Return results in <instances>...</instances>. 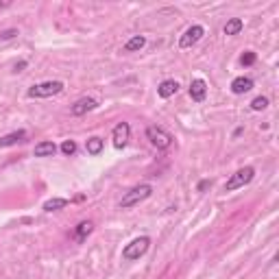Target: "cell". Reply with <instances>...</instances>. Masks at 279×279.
Segmentation results:
<instances>
[{
  "label": "cell",
  "instance_id": "1",
  "mask_svg": "<svg viewBox=\"0 0 279 279\" xmlns=\"http://www.w3.org/2000/svg\"><path fill=\"white\" fill-rule=\"evenodd\" d=\"M151 194H153V186H148V183H140V186L131 187V190L126 192L124 196H122V201H120V207H122V209L135 207V205H140V203H142V201H146Z\"/></svg>",
  "mask_w": 279,
  "mask_h": 279
},
{
  "label": "cell",
  "instance_id": "2",
  "mask_svg": "<svg viewBox=\"0 0 279 279\" xmlns=\"http://www.w3.org/2000/svg\"><path fill=\"white\" fill-rule=\"evenodd\" d=\"M148 247H151V238H148V235H140V238L131 240V242L122 248V260H126V262L140 260V257L148 251Z\"/></svg>",
  "mask_w": 279,
  "mask_h": 279
},
{
  "label": "cell",
  "instance_id": "3",
  "mask_svg": "<svg viewBox=\"0 0 279 279\" xmlns=\"http://www.w3.org/2000/svg\"><path fill=\"white\" fill-rule=\"evenodd\" d=\"M63 81H44L37 83L29 90V98H50L55 94H61L63 92Z\"/></svg>",
  "mask_w": 279,
  "mask_h": 279
},
{
  "label": "cell",
  "instance_id": "4",
  "mask_svg": "<svg viewBox=\"0 0 279 279\" xmlns=\"http://www.w3.org/2000/svg\"><path fill=\"white\" fill-rule=\"evenodd\" d=\"M253 177H255V168H253V166H244V168L235 170L229 177V181L225 183V192H233V190H238V187H244L247 183L253 181Z\"/></svg>",
  "mask_w": 279,
  "mask_h": 279
},
{
  "label": "cell",
  "instance_id": "5",
  "mask_svg": "<svg viewBox=\"0 0 279 279\" xmlns=\"http://www.w3.org/2000/svg\"><path fill=\"white\" fill-rule=\"evenodd\" d=\"M146 140L153 144V146L159 148V151H166V148L172 146V135H170L166 129L157 126V124H153V126L146 129Z\"/></svg>",
  "mask_w": 279,
  "mask_h": 279
},
{
  "label": "cell",
  "instance_id": "6",
  "mask_svg": "<svg viewBox=\"0 0 279 279\" xmlns=\"http://www.w3.org/2000/svg\"><path fill=\"white\" fill-rule=\"evenodd\" d=\"M203 35H205V29L201 24H192L190 29H186V33L181 35V39H179V48H192L194 44H199L201 39H203Z\"/></svg>",
  "mask_w": 279,
  "mask_h": 279
},
{
  "label": "cell",
  "instance_id": "7",
  "mask_svg": "<svg viewBox=\"0 0 279 279\" xmlns=\"http://www.w3.org/2000/svg\"><path fill=\"white\" fill-rule=\"evenodd\" d=\"M129 135H131V126L129 122H118L111 131V140H113V146L116 148H124L126 142H129Z\"/></svg>",
  "mask_w": 279,
  "mask_h": 279
},
{
  "label": "cell",
  "instance_id": "8",
  "mask_svg": "<svg viewBox=\"0 0 279 279\" xmlns=\"http://www.w3.org/2000/svg\"><path fill=\"white\" fill-rule=\"evenodd\" d=\"M96 107H98V100L90 98V96H83V98H78L77 103L70 107V113H72V116H83V113L92 111V109H96Z\"/></svg>",
  "mask_w": 279,
  "mask_h": 279
},
{
  "label": "cell",
  "instance_id": "9",
  "mask_svg": "<svg viewBox=\"0 0 279 279\" xmlns=\"http://www.w3.org/2000/svg\"><path fill=\"white\" fill-rule=\"evenodd\" d=\"M205 96H207V83H205L203 78H194V81L190 83V98L194 100V103H203Z\"/></svg>",
  "mask_w": 279,
  "mask_h": 279
},
{
  "label": "cell",
  "instance_id": "10",
  "mask_svg": "<svg viewBox=\"0 0 279 279\" xmlns=\"http://www.w3.org/2000/svg\"><path fill=\"white\" fill-rule=\"evenodd\" d=\"M26 138H29V133H26L24 129H20V131H13V133L2 135V138H0V148L13 146V144H17V142H26Z\"/></svg>",
  "mask_w": 279,
  "mask_h": 279
},
{
  "label": "cell",
  "instance_id": "11",
  "mask_svg": "<svg viewBox=\"0 0 279 279\" xmlns=\"http://www.w3.org/2000/svg\"><path fill=\"white\" fill-rule=\"evenodd\" d=\"M177 92H179V83L174 81V78H166V81H161L159 87H157L159 98H170V96H174Z\"/></svg>",
  "mask_w": 279,
  "mask_h": 279
},
{
  "label": "cell",
  "instance_id": "12",
  "mask_svg": "<svg viewBox=\"0 0 279 279\" xmlns=\"http://www.w3.org/2000/svg\"><path fill=\"white\" fill-rule=\"evenodd\" d=\"M229 87H231L233 94H247V92L253 90V81L248 77H235Z\"/></svg>",
  "mask_w": 279,
  "mask_h": 279
},
{
  "label": "cell",
  "instance_id": "13",
  "mask_svg": "<svg viewBox=\"0 0 279 279\" xmlns=\"http://www.w3.org/2000/svg\"><path fill=\"white\" fill-rule=\"evenodd\" d=\"M94 231V225H92L90 220H83L77 225V229H74V240H78V242H83V240L87 238V235Z\"/></svg>",
  "mask_w": 279,
  "mask_h": 279
},
{
  "label": "cell",
  "instance_id": "14",
  "mask_svg": "<svg viewBox=\"0 0 279 279\" xmlns=\"http://www.w3.org/2000/svg\"><path fill=\"white\" fill-rule=\"evenodd\" d=\"M144 46H146V37H144V35H133V37L124 44V52H138V50H142Z\"/></svg>",
  "mask_w": 279,
  "mask_h": 279
},
{
  "label": "cell",
  "instance_id": "15",
  "mask_svg": "<svg viewBox=\"0 0 279 279\" xmlns=\"http://www.w3.org/2000/svg\"><path fill=\"white\" fill-rule=\"evenodd\" d=\"M57 153L55 142H39L35 146V157H52Z\"/></svg>",
  "mask_w": 279,
  "mask_h": 279
},
{
  "label": "cell",
  "instance_id": "16",
  "mask_svg": "<svg viewBox=\"0 0 279 279\" xmlns=\"http://www.w3.org/2000/svg\"><path fill=\"white\" fill-rule=\"evenodd\" d=\"M242 29H244V22L240 20V17H231V20L225 24L222 33H225V35H238Z\"/></svg>",
  "mask_w": 279,
  "mask_h": 279
},
{
  "label": "cell",
  "instance_id": "17",
  "mask_svg": "<svg viewBox=\"0 0 279 279\" xmlns=\"http://www.w3.org/2000/svg\"><path fill=\"white\" fill-rule=\"evenodd\" d=\"M103 146H105V142L100 138H90L85 142V148H87V153H90V155H100Z\"/></svg>",
  "mask_w": 279,
  "mask_h": 279
},
{
  "label": "cell",
  "instance_id": "18",
  "mask_svg": "<svg viewBox=\"0 0 279 279\" xmlns=\"http://www.w3.org/2000/svg\"><path fill=\"white\" fill-rule=\"evenodd\" d=\"M68 205V199H48L44 203V212H57V209H63Z\"/></svg>",
  "mask_w": 279,
  "mask_h": 279
},
{
  "label": "cell",
  "instance_id": "19",
  "mask_svg": "<svg viewBox=\"0 0 279 279\" xmlns=\"http://www.w3.org/2000/svg\"><path fill=\"white\" fill-rule=\"evenodd\" d=\"M266 107H268V98H266V96H257V98L251 100V109H253V111H264Z\"/></svg>",
  "mask_w": 279,
  "mask_h": 279
},
{
  "label": "cell",
  "instance_id": "20",
  "mask_svg": "<svg viewBox=\"0 0 279 279\" xmlns=\"http://www.w3.org/2000/svg\"><path fill=\"white\" fill-rule=\"evenodd\" d=\"M61 153H63V155H74V153H77V142H74V140H63V142H61Z\"/></svg>",
  "mask_w": 279,
  "mask_h": 279
},
{
  "label": "cell",
  "instance_id": "21",
  "mask_svg": "<svg viewBox=\"0 0 279 279\" xmlns=\"http://www.w3.org/2000/svg\"><path fill=\"white\" fill-rule=\"evenodd\" d=\"M255 61H257V55H255V52H251V50H247L242 57H240V63H242V65H253Z\"/></svg>",
  "mask_w": 279,
  "mask_h": 279
},
{
  "label": "cell",
  "instance_id": "22",
  "mask_svg": "<svg viewBox=\"0 0 279 279\" xmlns=\"http://www.w3.org/2000/svg\"><path fill=\"white\" fill-rule=\"evenodd\" d=\"M16 35H17L16 29H9V31H2V33H0V39H11V37H16Z\"/></svg>",
  "mask_w": 279,
  "mask_h": 279
},
{
  "label": "cell",
  "instance_id": "23",
  "mask_svg": "<svg viewBox=\"0 0 279 279\" xmlns=\"http://www.w3.org/2000/svg\"><path fill=\"white\" fill-rule=\"evenodd\" d=\"M209 186H212V181H209V179H203V181H201L199 186H196V190H199V192H203V190H207Z\"/></svg>",
  "mask_w": 279,
  "mask_h": 279
},
{
  "label": "cell",
  "instance_id": "24",
  "mask_svg": "<svg viewBox=\"0 0 279 279\" xmlns=\"http://www.w3.org/2000/svg\"><path fill=\"white\" fill-rule=\"evenodd\" d=\"M22 68H26V61H20V63H16V72H22Z\"/></svg>",
  "mask_w": 279,
  "mask_h": 279
}]
</instances>
